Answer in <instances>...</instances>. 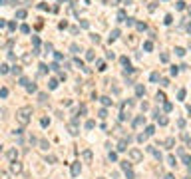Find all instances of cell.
Returning a JSON list of instances; mask_svg holds the SVG:
<instances>
[{"label":"cell","instance_id":"obj_37","mask_svg":"<svg viewBox=\"0 0 191 179\" xmlns=\"http://www.w3.org/2000/svg\"><path fill=\"white\" fill-rule=\"evenodd\" d=\"M26 90H28L30 94H32V92H36V84H28V88H26Z\"/></svg>","mask_w":191,"mask_h":179},{"label":"cell","instance_id":"obj_30","mask_svg":"<svg viewBox=\"0 0 191 179\" xmlns=\"http://www.w3.org/2000/svg\"><path fill=\"white\" fill-rule=\"evenodd\" d=\"M40 123H42V127H48V125H50V119H48V117H42Z\"/></svg>","mask_w":191,"mask_h":179},{"label":"cell","instance_id":"obj_15","mask_svg":"<svg viewBox=\"0 0 191 179\" xmlns=\"http://www.w3.org/2000/svg\"><path fill=\"white\" fill-rule=\"evenodd\" d=\"M143 48H145V52H151V50H153V42H149V40H147V42L143 44Z\"/></svg>","mask_w":191,"mask_h":179},{"label":"cell","instance_id":"obj_34","mask_svg":"<svg viewBox=\"0 0 191 179\" xmlns=\"http://www.w3.org/2000/svg\"><path fill=\"white\" fill-rule=\"evenodd\" d=\"M98 115H100L101 119H106V117H108V110H100V113H98Z\"/></svg>","mask_w":191,"mask_h":179},{"label":"cell","instance_id":"obj_32","mask_svg":"<svg viewBox=\"0 0 191 179\" xmlns=\"http://www.w3.org/2000/svg\"><path fill=\"white\" fill-rule=\"evenodd\" d=\"M48 86H50V90H56V88H58V80H50Z\"/></svg>","mask_w":191,"mask_h":179},{"label":"cell","instance_id":"obj_14","mask_svg":"<svg viewBox=\"0 0 191 179\" xmlns=\"http://www.w3.org/2000/svg\"><path fill=\"white\" fill-rule=\"evenodd\" d=\"M100 100H101L104 106H112V98H110V96H104V98H100Z\"/></svg>","mask_w":191,"mask_h":179},{"label":"cell","instance_id":"obj_44","mask_svg":"<svg viewBox=\"0 0 191 179\" xmlns=\"http://www.w3.org/2000/svg\"><path fill=\"white\" fill-rule=\"evenodd\" d=\"M185 98V90H179V94H177V100H183Z\"/></svg>","mask_w":191,"mask_h":179},{"label":"cell","instance_id":"obj_39","mask_svg":"<svg viewBox=\"0 0 191 179\" xmlns=\"http://www.w3.org/2000/svg\"><path fill=\"white\" fill-rule=\"evenodd\" d=\"M38 100H40V101L44 103V101H46V100H48V96H46V94H38Z\"/></svg>","mask_w":191,"mask_h":179},{"label":"cell","instance_id":"obj_6","mask_svg":"<svg viewBox=\"0 0 191 179\" xmlns=\"http://www.w3.org/2000/svg\"><path fill=\"white\" fill-rule=\"evenodd\" d=\"M80 171H82V165H80V161L72 163V175H74V177H78V175H80Z\"/></svg>","mask_w":191,"mask_h":179},{"label":"cell","instance_id":"obj_19","mask_svg":"<svg viewBox=\"0 0 191 179\" xmlns=\"http://www.w3.org/2000/svg\"><path fill=\"white\" fill-rule=\"evenodd\" d=\"M32 56H34V54H30V52H26V54L22 56V62H30V60H32Z\"/></svg>","mask_w":191,"mask_h":179},{"label":"cell","instance_id":"obj_59","mask_svg":"<svg viewBox=\"0 0 191 179\" xmlns=\"http://www.w3.org/2000/svg\"><path fill=\"white\" fill-rule=\"evenodd\" d=\"M187 10H189V14H191V6H189V8H187Z\"/></svg>","mask_w":191,"mask_h":179},{"label":"cell","instance_id":"obj_8","mask_svg":"<svg viewBox=\"0 0 191 179\" xmlns=\"http://www.w3.org/2000/svg\"><path fill=\"white\" fill-rule=\"evenodd\" d=\"M82 159H84L86 163H90V161H92V151H90V149H86V151L82 153Z\"/></svg>","mask_w":191,"mask_h":179},{"label":"cell","instance_id":"obj_47","mask_svg":"<svg viewBox=\"0 0 191 179\" xmlns=\"http://www.w3.org/2000/svg\"><path fill=\"white\" fill-rule=\"evenodd\" d=\"M161 62H169V54H161Z\"/></svg>","mask_w":191,"mask_h":179},{"label":"cell","instance_id":"obj_24","mask_svg":"<svg viewBox=\"0 0 191 179\" xmlns=\"http://www.w3.org/2000/svg\"><path fill=\"white\" fill-rule=\"evenodd\" d=\"M70 50H72V52H74V54H78V52H82V50H80V46H78V44H72V46H70Z\"/></svg>","mask_w":191,"mask_h":179},{"label":"cell","instance_id":"obj_54","mask_svg":"<svg viewBox=\"0 0 191 179\" xmlns=\"http://www.w3.org/2000/svg\"><path fill=\"white\" fill-rule=\"evenodd\" d=\"M110 159H112V161H115V159H117V153H113V151H112V153H110Z\"/></svg>","mask_w":191,"mask_h":179},{"label":"cell","instance_id":"obj_27","mask_svg":"<svg viewBox=\"0 0 191 179\" xmlns=\"http://www.w3.org/2000/svg\"><path fill=\"white\" fill-rule=\"evenodd\" d=\"M163 110H165V112H171V110H173V106H171L169 101H163Z\"/></svg>","mask_w":191,"mask_h":179},{"label":"cell","instance_id":"obj_42","mask_svg":"<svg viewBox=\"0 0 191 179\" xmlns=\"http://www.w3.org/2000/svg\"><path fill=\"white\" fill-rule=\"evenodd\" d=\"M0 96L6 98V96H8V88H2V90H0Z\"/></svg>","mask_w":191,"mask_h":179},{"label":"cell","instance_id":"obj_55","mask_svg":"<svg viewBox=\"0 0 191 179\" xmlns=\"http://www.w3.org/2000/svg\"><path fill=\"white\" fill-rule=\"evenodd\" d=\"M0 179H8V173H6V171H2V173H0Z\"/></svg>","mask_w":191,"mask_h":179},{"label":"cell","instance_id":"obj_53","mask_svg":"<svg viewBox=\"0 0 191 179\" xmlns=\"http://www.w3.org/2000/svg\"><path fill=\"white\" fill-rule=\"evenodd\" d=\"M177 125L179 127H185V119H177Z\"/></svg>","mask_w":191,"mask_h":179},{"label":"cell","instance_id":"obj_36","mask_svg":"<svg viewBox=\"0 0 191 179\" xmlns=\"http://www.w3.org/2000/svg\"><path fill=\"white\" fill-rule=\"evenodd\" d=\"M28 84H30V82H28V78H20V86H24V88H28Z\"/></svg>","mask_w":191,"mask_h":179},{"label":"cell","instance_id":"obj_5","mask_svg":"<svg viewBox=\"0 0 191 179\" xmlns=\"http://www.w3.org/2000/svg\"><path fill=\"white\" fill-rule=\"evenodd\" d=\"M6 157L10 161H18V149H8L6 151Z\"/></svg>","mask_w":191,"mask_h":179},{"label":"cell","instance_id":"obj_46","mask_svg":"<svg viewBox=\"0 0 191 179\" xmlns=\"http://www.w3.org/2000/svg\"><path fill=\"white\" fill-rule=\"evenodd\" d=\"M32 44H34V46L38 48V44H40V38H38V36H34V38H32Z\"/></svg>","mask_w":191,"mask_h":179},{"label":"cell","instance_id":"obj_21","mask_svg":"<svg viewBox=\"0 0 191 179\" xmlns=\"http://www.w3.org/2000/svg\"><path fill=\"white\" fill-rule=\"evenodd\" d=\"M165 145H167V147L171 149V147L175 145V139H173V137H167V139H165Z\"/></svg>","mask_w":191,"mask_h":179},{"label":"cell","instance_id":"obj_51","mask_svg":"<svg viewBox=\"0 0 191 179\" xmlns=\"http://www.w3.org/2000/svg\"><path fill=\"white\" fill-rule=\"evenodd\" d=\"M177 72H179V68H177V66H173V68H171V74H173V76H177Z\"/></svg>","mask_w":191,"mask_h":179},{"label":"cell","instance_id":"obj_16","mask_svg":"<svg viewBox=\"0 0 191 179\" xmlns=\"http://www.w3.org/2000/svg\"><path fill=\"white\" fill-rule=\"evenodd\" d=\"M20 32H22V34H30V26H28V24H22V26H20Z\"/></svg>","mask_w":191,"mask_h":179},{"label":"cell","instance_id":"obj_9","mask_svg":"<svg viewBox=\"0 0 191 179\" xmlns=\"http://www.w3.org/2000/svg\"><path fill=\"white\" fill-rule=\"evenodd\" d=\"M127 143H129L127 139H122L120 143H117V149H120V151H125V149H127Z\"/></svg>","mask_w":191,"mask_h":179},{"label":"cell","instance_id":"obj_12","mask_svg":"<svg viewBox=\"0 0 191 179\" xmlns=\"http://www.w3.org/2000/svg\"><path fill=\"white\" fill-rule=\"evenodd\" d=\"M122 169L124 171H131V161H122Z\"/></svg>","mask_w":191,"mask_h":179},{"label":"cell","instance_id":"obj_33","mask_svg":"<svg viewBox=\"0 0 191 179\" xmlns=\"http://www.w3.org/2000/svg\"><path fill=\"white\" fill-rule=\"evenodd\" d=\"M157 101H165V94L163 92H157Z\"/></svg>","mask_w":191,"mask_h":179},{"label":"cell","instance_id":"obj_56","mask_svg":"<svg viewBox=\"0 0 191 179\" xmlns=\"http://www.w3.org/2000/svg\"><path fill=\"white\" fill-rule=\"evenodd\" d=\"M165 179H175V177H173L171 173H167V175H165Z\"/></svg>","mask_w":191,"mask_h":179},{"label":"cell","instance_id":"obj_18","mask_svg":"<svg viewBox=\"0 0 191 179\" xmlns=\"http://www.w3.org/2000/svg\"><path fill=\"white\" fill-rule=\"evenodd\" d=\"M153 133H155V127H153V125H147V127H145V135H153Z\"/></svg>","mask_w":191,"mask_h":179},{"label":"cell","instance_id":"obj_25","mask_svg":"<svg viewBox=\"0 0 191 179\" xmlns=\"http://www.w3.org/2000/svg\"><path fill=\"white\" fill-rule=\"evenodd\" d=\"M94 58H96V54H94L92 50H88V54H86V60H90V62H92Z\"/></svg>","mask_w":191,"mask_h":179},{"label":"cell","instance_id":"obj_10","mask_svg":"<svg viewBox=\"0 0 191 179\" xmlns=\"http://www.w3.org/2000/svg\"><path fill=\"white\" fill-rule=\"evenodd\" d=\"M38 147L42 149V151H46V149H48L50 145H48V141H46V139H40V141H38Z\"/></svg>","mask_w":191,"mask_h":179},{"label":"cell","instance_id":"obj_22","mask_svg":"<svg viewBox=\"0 0 191 179\" xmlns=\"http://www.w3.org/2000/svg\"><path fill=\"white\" fill-rule=\"evenodd\" d=\"M16 18H26V10H16Z\"/></svg>","mask_w":191,"mask_h":179},{"label":"cell","instance_id":"obj_38","mask_svg":"<svg viewBox=\"0 0 191 179\" xmlns=\"http://www.w3.org/2000/svg\"><path fill=\"white\" fill-rule=\"evenodd\" d=\"M98 70H100V72H104V70H106V64H104V62H101V60H100V62H98Z\"/></svg>","mask_w":191,"mask_h":179},{"label":"cell","instance_id":"obj_7","mask_svg":"<svg viewBox=\"0 0 191 179\" xmlns=\"http://www.w3.org/2000/svg\"><path fill=\"white\" fill-rule=\"evenodd\" d=\"M143 123H145V117H143V115H137L134 122H131V125H134V127H139V125H143Z\"/></svg>","mask_w":191,"mask_h":179},{"label":"cell","instance_id":"obj_52","mask_svg":"<svg viewBox=\"0 0 191 179\" xmlns=\"http://www.w3.org/2000/svg\"><path fill=\"white\" fill-rule=\"evenodd\" d=\"M125 22H127V26H134V24H135V20H134V18H127Z\"/></svg>","mask_w":191,"mask_h":179},{"label":"cell","instance_id":"obj_40","mask_svg":"<svg viewBox=\"0 0 191 179\" xmlns=\"http://www.w3.org/2000/svg\"><path fill=\"white\" fill-rule=\"evenodd\" d=\"M175 54H177V56H185V50L183 48H175Z\"/></svg>","mask_w":191,"mask_h":179},{"label":"cell","instance_id":"obj_31","mask_svg":"<svg viewBox=\"0 0 191 179\" xmlns=\"http://www.w3.org/2000/svg\"><path fill=\"white\" fill-rule=\"evenodd\" d=\"M157 123L159 125H167V117H157Z\"/></svg>","mask_w":191,"mask_h":179},{"label":"cell","instance_id":"obj_4","mask_svg":"<svg viewBox=\"0 0 191 179\" xmlns=\"http://www.w3.org/2000/svg\"><path fill=\"white\" fill-rule=\"evenodd\" d=\"M68 131L72 133V135H78V131H80V127H78V122H70V123H68Z\"/></svg>","mask_w":191,"mask_h":179},{"label":"cell","instance_id":"obj_57","mask_svg":"<svg viewBox=\"0 0 191 179\" xmlns=\"http://www.w3.org/2000/svg\"><path fill=\"white\" fill-rule=\"evenodd\" d=\"M187 32H189V34H191V24H187Z\"/></svg>","mask_w":191,"mask_h":179},{"label":"cell","instance_id":"obj_48","mask_svg":"<svg viewBox=\"0 0 191 179\" xmlns=\"http://www.w3.org/2000/svg\"><path fill=\"white\" fill-rule=\"evenodd\" d=\"M90 38H92V42H96V44H98V42H100V36H98V34H92V36H90Z\"/></svg>","mask_w":191,"mask_h":179},{"label":"cell","instance_id":"obj_13","mask_svg":"<svg viewBox=\"0 0 191 179\" xmlns=\"http://www.w3.org/2000/svg\"><path fill=\"white\" fill-rule=\"evenodd\" d=\"M117 20H120V22H125V20H127V16H125V12H124V10L117 12Z\"/></svg>","mask_w":191,"mask_h":179},{"label":"cell","instance_id":"obj_28","mask_svg":"<svg viewBox=\"0 0 191 179\" xmlns=\"http://www.w3.org/2000/svg\"><path fill=\"white\" fill-rule=\"evenodd\" d=\"M167 163H169L171 167H175V163H177V161H175V157H173V155H169V157H167Z\"/></svg>","mask_w":191,"mask_h":179},{"label":"cell","instance_id":"obj_3","mask_svg":"<svg viewBox=\"0 0 191 179\" xmlns=\"http://www.w3.org/2000/svg\"><path fill=\"white\" fill-rule=\"evenodd\" d=\"M22 169H24V167H22L20 161H12V163H10V173H22Z\"/></svg>","mask_w":191,"mask_h":179},{"label":"cell","instance_id":"obj_17","mask_svg":"<svg viewBox=\"0 0 191 179\" xmlns=\"http://www.w3.org/2000/svg\"><path fill=\"white\" fill-rule=\"evenodd\" d=\"M12 74H14V76H20V74H22V68H20V66H12Z\"/></svg>","mask_w":191,"mask_h":179},{"label":"cell","instance_id":"obj_43","mask_svg":"<svg viewBox=\"0 0 191 179\" xmlns=\"http://www.w3.org/2000/svg\"><path fill=\"white\" fill-rule=\"evenodd\" d=\"M74 64H76V66H80V68H84V62H82L80 58H76V60H74Z\"/></svg>","mask_w":191,"mask_h":179},{"label":"cell","instance_id":"obj_26","mask_svg":"<svg viewBox=\"0 0 191 179\" xmlns=\"http://www.w3.org/2000/svg\"><path fill=\"white\" fill-rule=\"evenodd\" d=\"M50 70V66H46V64H40V74H46Z\"/></svg>","mask_w":191,"mask_h":179},{"label":"cell","instance_id":"obj_58","mask_svg":"<svg viewBox=\"0 0 191 179\" xmlns=\"http://www.w3.org/2000/svg\"><path fill=\"white\" fill-rule=\"evenodd\" d=\"M187 113H191V106H187Z\"/></svg>","mask_w":191,"mask_h":179},{"label":"cell","instance_id":"obj_1","mask_svg":"<svg viewBox=\"0 0 191 179\" xmlns=\"http://www.w3.org/2000/svg\"><path fill=\"white\" fill-rule=\"evenodd\" d=\"M30 115H32V108H28V106H24V108H20L18 112H16V122L24 127V125H28L30 123Z\"/></svg>","mask_w":191,"mask_h":179},{"label":"cell","instance_id":"obj_23","mask_svg":"<svg viewBox=\"0 0 191 179\" xmlns=\"http://www.w3.org/2000/svg\"><path fill=\"white\" fill-rule=\"evenodd\" d=\"M117 36H120V30L115 28V30H112V36H110V40H115Z\"/></svg>","mask_w":191,"mask_h":179},{"label":"cell","instance_id":"obj_49","mask_svg":"<svg viewBox=\"0 0 191 179\" xmlns=\"http://www.w3.org/2000/svg\"><path fill=\"white\" fill-rule=\"evenodd\" d=\"M46 161H48V163H56V157H54V155H48Z\"/></svg>","mask_w":191,"mask_h":179},{"label":"cell","instance_id":"obj_2","mask_svg":"<svg viewBox=\"0 0 191 179\" xmlns=\"http://www.w3.org/2000/svg\"><path fill=\"white\" fill-rule=\"evenodd\" d=\"M129 159H131V163H139L143 159V153L139 149H129Z\"/></svg>","mask_w":191,"mask_h":179},{"label":"cell","instance_id":"obj_60","mask_svg":"<svg viewBox=\"0 0 191 179\" xmlns=\"http://www.w3.org/2000/svg\"><path fill=\"white\" fill-rule=\"evenodd\" d=\"M185 179H189V177H185Z\"/></svg>","mask_w":191,"mask_h":179},{"label":"cell","instance_id":"obj_35","mask_svg":"<svg viewBox=\"0 0 191 179\" xmlns=\"http://www.w3.org/2000/svg\"><path fill=\"white\" fill-rule=\"evenodd\" d=\"M149 80H151V82H157V80H159V74H157V72H153L151 76H149Z\"/></svg>","mask_w":191,"mask_h":179},{"label":"cell","instance_id":"obj_41","mask_svg":"<svg viewBox=\"0 0 191 179\" xmlns=\"http://www.w3.org/2000/svg\"><path fill=\"white\" fill-rule=\"evenodd\" d=\"M135 26H137V30H141V32H143V30H145V28H147V26H145V24H143V22H137V24H135Z\"/></svg>","mask_w":191,"mask_h":179},{"label":"cell","instance_id":"obj_20","mask_svg":"<svg viewBox=\"0 0 191 179\" xmlns=\"http://www.w3.org/2000/svg\"><path fill=\"white\" fill-rule=\"evenodd\" d=\"M94 125H96L94 119H88V122H86V129H94Z\"/></svg>","mask_w":191,"mask_h":179},{"label":"cell","instance_id":"obj_29","mask_svg":"<svg viewBox=\"0 0 191 179\" xmlns=\"http://www.w3.org/2000/svg\"><path fill=\"white\" fill-rule=\"evenodd\" d=\"M0 72H2V74H8V72H10L8 64H2V66H0Z\"/></svg>","mask_w":191,"mask_h":179},{"label":"cell","instance_id":"obj_45","mask_svg":"<svg viewBox=\"0 0 191 179\" xmlns=\"http://www.w3.org/2000/svg\"><path fill=\"white\" fill-rule=\"evenodd\" d=\"M185 8V2H183V0H179V2H177V10H183Z\"/></svg>","mask_w":191,"mask_h":179},{"label":"cell","instance_id":"obj_11","mask_svg":"<svg viewBox=\"0 0 191 179\" xmlns=\"http://www.w3.org/2000/svg\"><path fill=\"white\" fill-rule=\"evenodd\" d=\"M135 94H137V98H141V96L145 94V88H143V86H135Z\"/></svg>","mask_w":191,"mask_h":179},{"label":"cell","instance_id":"obj_50","mask_svg":"<svg viewBox=\"0 0 191 179\" xmlns=\"http://www.w3.org/2000/svg\"><path fill=\"white\" fill-rule=\"evenodd\" d=\"M56 60H58V62H62V60H64V54H60V52H56Z\"/></svg>","mask_w":191,"mask_h":179}]
</instances>
